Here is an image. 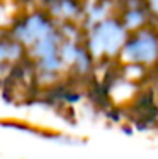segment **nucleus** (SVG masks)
I'll list each match as a JSON object with an SVG mask.
<instances>
[{"label": "nucleus", "instance_id": "1", "mask_svg": "<svg viewBox=\"0 0 158 159\" xmlns=\"http://www.w3.org/2000/svg\"><path fill=\"white\" fill-rule=\"evenodd\" d=\"M84 29V43L95 61H112L121 54L122 44L127 37V29L116 14L87 22Z\"/></svg>", "mask_w": 158, "mask_h": 159}, {"label": "nucleus", "instance_id": "2", "mask_svg": "<svg viewBox=\"0 0 158 159\" xmlns=\"http://www.w3.org/2000/svg\"><path fill=\"white\" fill-rule=\"evenodd\" d=\"M119 63L140 70H153L158 66V27L155 24L131 31L122 44Z\"/></svg>", "mask_w": 158, "mask_h": 159}, {"label": "nucleus", "instance_id": "3", "mask_svg": "<svg viewBox=\"0 0 158 159\" xmlns=\"http://www.w3.org/2000/svg\"><path fill=\"white\" fill-rule=\"evenodd\" d=\"M116 16L127 29V32L153 24L146 0H119Z\"/></svg>", "mask_w": 158, "mask_h": 159}, {"label": "nucleus", "instance_id": "4", "mask_svg": "<svg viewBox=\"0 0 158 159\" xmlns=\"http://www.w3.org/2000/svg\"><path fill=\"white\" fill-rule=\"evenodd\" d=\"M146 3H148L150 12H151L153 24H158V0H146Z\"/></svg>", "mask_w": 158, "mask_h": 159}]
</instances>
